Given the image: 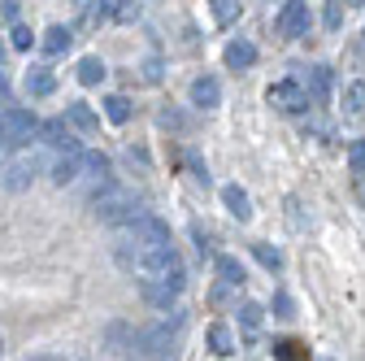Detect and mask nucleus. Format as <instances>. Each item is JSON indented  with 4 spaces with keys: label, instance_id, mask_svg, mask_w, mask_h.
<instances>
[{
    "label": "nucleus",
    "instance_id": "f257e3e1",
    "mask_svg": "<svg viewBox=\"0 0 365 361\" xmlns=\"http://www.w3.org/2000/svg\"><path fill=\"white\" fill-rule=\"evenodd\" d=\"M113 261L126 270V275H135L140 283H153V279H165V275H174V270H182L174 244H148L140 235H130L126 227L113 231Z\"/></svg>",
    "mask_w": 365,
    "mask_h": 361
},
{
    "label": "nucleus",
    "instance_id": "f03ea898",
    "mask_svg": "<svg viewBox=\"0 0 365 361\" xmlns=\"http://www.w3.org/2000/svg\"><path fill=\"white\" fill-rule=\"evenodd\" d=\"M182 322H187V318H182V309H174V318H170V322L144 331V335H140L144 352H148L153 361H174V352H178V335H182Z\"/></svg>",
    "mask_w": 365,
    "mask_h": 361
},
{
    "label": "nucleus",
    "instance_id": "7ed1b4c3",
    "mask_svg": "<svg viewBox=\"0 0 365 361\" xmlns=\"http://www.w3.org/2000/svg\"><path fill=\"white\" fill-rule=\"evenodd\" d=\"M91 205H96V218H101V222H109V227H126V222H135V218L144 213L130 196H122V192H113V188L96 192V196H91Z\"/></svg>",
    "mask_w": 365,
    "mask_h": 361
},
{
    "label": "nucleus",
    "instance_id": "20e7f679",
    "mask_svg": "<svg viewBox=\"0 0 365 361\" xmlns=\"http://www.w3.org/2000/svg\"><path fill=\"white\" fill-rule=\"evenodd\" d=\"M31 135H35V118L26 109H5V113H0V157L22 148Z\"/></svg>",
    "mask_w": 365,
    "mask_h": 361
},
{
    "label": "nucleus",
    "instance_id": "39448f33",
    "mask_svg": "<svg viewBox=\"0 0 365 361\" xmlns=\"http://www.w3.org/2000/svg\"><path fill=\"white\" fill-rule=\"evenodd\" d=\"M35 174H39V157L18 153L9 161H0V188H5V192H26L35 183Z\"/></svg>",
    "mask_w": 365,
    "mask_h": 361
},
{
    "label": "nucleus",
    "instance_id": "423d86ee",
    "mask_svg": "<svg viewBox=\"0 0 365 361\" xmlns=\"http://www.w3.org/2000/svg\"><path fill=\"white\" fill-rule=\"evenodd\" d=\"M309 5L304 0H283V9H279V18H274V31H279L283 39H300V35H309Z\"/></svg>",
    "mask_w": 365,
    "mask_h": 361
},
{
    "label": "nucleus",
    "instance_id": "0eeeda50",
    "mask_svg": "<svg viewBox=\"0 0 365 361\" xmlns=\"http://www.w3.org/2000/svg\"><path fill=\"white\" fill-rule=\"evenodd\" d=\"M182 283H187V275H182V270H174V275H165V279H153V283H144V300L157 305V309H170V305L178 300Z\"/></svg>",
    "mask_w": 365,
    "mask_h": 361
},
{
    "label": "nucleus",
    "instance_id": "6e6552de",
    "mask_svg": "<svg viewBox=\"0 0 365 361\" xmlns=\"http://www.w3.org/2000/svg\"><path fill=\"white\" fill-rule=\"evenodd\" d=\"M265 96H269V105H279L283 113H300V109H309V96L300 92L296 83H274Z\"/></svg>",
    "mask_w": 365,
    "mask_h": 361
},
{
    "label": "nucleus",
    "instance_id": "1a4fd4ad",
    "mask_svg": "<svg viewBox=\"0 0 365 361\" xmlns=\"http://www.w3.org/2000/svg\"><path fill=\"white\" fill-rule=\"evenodd\" d=\"M78 178H83V183H91L96 192H105V188H109V157H105V153H83Z\"/></svg>",
    "mask_w": 365,
    "mask_h": 361
},
{
    "label": "nucleus",
    "instance_id": "9d476101",
    "mask_svg": "<svg viewBox=\"0 0 365 361\" xmlns=\"http://www.w3.org/2000/svg\"><path fill=\"white\" fill-rule=\"evenodd\" d=\"M39 135H43V144H48V148H57V153H83V148H78V140H74V135L66 131V122H61V118L43 122V126H39Z\"/></svg>",
    "mask_w": 365,
    "mask_h": 361
},
{
    "label": "nucleus",
    "instance_id": "9b49d317",
    "mask_svg": "<svg viewBox=\"0 0 365 361\" xmlns=\"http://www.w3.org/2000/svg\"><path fill=\"white\" fill-rule=\"evenodd\" d=\"M192 105H200V109H217L222 105V83L213 74H200L192 83Z\"/></svg>",
    "mask_w": 365,
    "mask_h": 361
},
{
    "label": "nucleus",
    "instance_id": "f8f14e48",
    "mask_svg": "<svg viewBox=\"0 0 365 361\" xmlns=\"http://www.w3.org/2000/svg\"><path fill=\"white\" fill-rule=\"evenodd\" d=\"M78 170H83V153H61V157L53 161V183H57V188L78 183Z\"/></svg>",
    "mask_w": 365,
    "mask_h": 361
},
{
    "label": "nucleus",
    "instance_id": "ddd939ff",
    "mask_svg": "<svg viewBox=\"0 0 365 361\" xmlns=\"http://www.w3.org/2000/svg\"><path fill=\"white\" fill-rule=\"evenodd\" d=\"M222 205L231 209V218H240V222L252 218V196H248L240 183H226V188H222Z\"/></svg>",
    "mask_w": 365,
    "mask_h": 361
},
{
    "label": "nucleus",
    "instance_id": "4468645a",
    "mask_svg": "<svg viewBox=\"0 0 365 361\" xmlns=\"http://www.w3.org/2000/svg\"><path fill=\"white\" fill-rule=\"evenodd\" d=\"M257 61V44H248V39H231L226 44V66L231 70H248Z\"/></svg>",
    "mask_w": 365,
    "mask_h": 361
},
{
    "label": "nucleus",
    "instance_id": "2eb2a0df",
    "mask_svg": "<svg viewBox=\"0 0 365 361\" xmlns=\"http://www.w3.org/2000/svg\"><path fill=\"white\" fill-rule=\"evenodd\" d=\"M213 265H217V279H222V283H231V288H244V283H248L244 265H240L235 257H226V253H222V257H213Z\"/></svg>",
    "mask_w": 365,
    "mask_h": 361
},
{
    "label": "nucleus",
    "instance_id": "dca6fc26",
    "mask_svg": "<svg viewBox=\"0 0 365 361\" xmlns=\"http://www.w3.org/2000/svg\"><path fill=\"white\" fill-rule=\"evenodd\" d=\"M70 44H74V35H70L66 26H48V31H43V53H48V57L70 53Z\"/></svg>",
    "mask_w": 365,
    "mask_h": 361
},
{
    "label": "nucleus",
    "instance_id": "f3484780",
    "mask_svg": "<svg viewBox=\"0 0 365 361\" xmlns=\"http://www.w3.org/2000/svg\"><path fill=\"white\" fill-rule=\"evenodd\" d=\"M344 113L348 118H365V83L361 78L344 87Z\"/></svg>",
    "mask_w": 365,
    "mask_h": 361
},
{
    "label": "nucleus",
    "instance_id": "a211bd4d",
    "mask_svg": "<svg viewBox=\"0 0 365 361\" xmlns=\"http://www.w3.org/2000/svg\"><path fill=\"white\" fill-rule=\"evenodd\" d=\"M53 87H57L53 70H39V66H35V70L26 74V92H31V96H53Z\"/></svg>",
    "mask_w": 365,
    "mask_h": 361
},
{
    "label": "nucleus",
    "instance_id": "6ab92c4d",
    "mask_svg": "<svg viewBox=\"0 0 365 361\" xmlns=\"http://www.w3.org/2000/svg\"><path fill=\"white\" fill-rule=\"evenodd\" d=\"M209 9H213V22L217 26H231L244 9V0H209Z\"/></svg>",
    "mask_w": 365,
    "mask_h": 361
},
{
    "label": "nucleus",
    "instance_id": "aec40b11",
    "mask_svg": "<svg viewBox=\"0 0 365 361\" xmlns=\"http://www.w3.org/2000/svg\"><path fill=\"white\" fill-rule=\"evenodd\" d=\"M105 74H109V70H105V61H96V57H83V61H78V83H83V87L105 83Z\"/></svg>",
    "mask_w": 365,
    "mask_h": 361
},
{
    "label": "nucleus",
    "instance_id": "412c9836",
    "mask_svg": "<svg viewBox=\"0 0 365 361\" xmlns=\"http://www.w3.org/2000/svg\"><path fill=\"white\" fill-rule=\"evenodd\" d=\"M209 348H213L217 357H226V352H235V335H231V327H222V322H213V327H209Z\"/></svg>",
    "mask_w": 365,
    "mask_h": 361
},
{
    "label": "nucleus",
    "instance_id": "4be33fe9",
    "mask_svg": "<svg viewBox=\"0 0 365 361\" xmlns=\"http://www.w3.org/2000/svg\"><path fill=\"white\" fill-rule=\"evenodd\" d=\"M66 118H70V122H74L78 131H96V126H101V118L91 113L87 105H70V109H66Z\"/></svg>",
    "mask_w": 365,
    "mask_h": 361
},
{
    "label": "nucleus",
    "instance_id": "5701e85b",
    "mask_svg": "<svg viewBox=\"0 0 365 361\" xmlns=\"http://www.w3.org/2000/svg\"><path fill=\"white\" fill-rule=\"evenodd\" d=\"M135 14V0H101L96 18H130Z\"/></svg>",
    "mask_w": 365,
    "mask_h": 361
},
{
    "label": "nucleus",
    "instance_id": "b1692460",
    "mask_svg": "<svg viewBox=\"0 0 365 361\" xmlns=\"http://www.w3.org/2000/svg\"><path fill=\"white\" fill-rule=\"evenodd\" d=\"M252 257H257L265 270H274V275L283 270V253H279V248H269V244H252Z\"/></svg>",
    "mask_w": 365,
    "mask_h": 361
},
{
    "label": "nucleus",
    "instance_id": "393cba45",
    "mask_svg": "<svg viewBox=\"0 0 365 361\" xmlns=\"http://www.w3.org/2000/svg\"><path fill=\"white\" fill-rule=\"evenodd\" d=\"M105 118L118 122V126L130 122V101H126V96H109V101H105Z\"/></svg>",
    "mask_w": 365,
    "mask_h": 361
},
{
    "label": "nucleus",
    "instance_id": "a878e982",
    "mask_svg": "<svg viewBox=\"0 0 365 361\" xmlns=\"http://www.w3.org/2000/svg\"><path fill=\"white\" fill-rule=\"evenodd\" d=\"M327 92H331V70H327V66H317V70H313V96H317V101H327Z\"/></svg>",
    "mask_w": 365,
    "mask_h": 361
},
{
    "label": "nucleus",
    "instance_id": "bb28decb",
    "mask_svg": "<svg viewBox=\"0 0 365 361\" xmlns=\"http://www.w3.org/2000/svg\"><path fill=\"white\" fill-rule=\"evenodd\" d=\"M261 313H265L261 305H244V309H240V322H244V331H261Z\"/></svg>",
    "mask_w": 365,
    "mask_h": 361
},
{
    "label": "nucleus",
    "instance_id": "cd10ccee",
    "mask_svg": "<svg viewBox=\"0 0 365 361\" xmlns=\"http://www.w3.org/2000/svg\"><path fill=\"white\" fill-rule=\"evenodd\" d=\"M348 161H352V174H365V140H352Z\"/></svg>",
    "mask_w": 365,
    "mask_h": 361
},
{
    "label": "nucleus",
    "instance_id": "c85d7f7f",
    "mask_svg": "<svg viewBox=\"0 0 365 361\" xmlns=\"http://www.w3.org/2000/svg\"><path fill=\"white\" fill-rule=\"evenodd\" d=\"M31 44H35V35H31V26H14V49H18V53H26V49H31Z\"/></svg>",
    "mask_w": 365,
    "mask_h": 361
},
{
    "label": "nucleus",
    "instance_id": "c756f323",
    "mask_svg": "<svg viewBox=\"0 0 365 361\" xmlns=\"http://www.w3.org/2000/svg\"><path fill=\"white\" fill-rule=\"evenodd\" d=\"M339 22H344V9H339V0H331V5H327V26L335 31Z\"/></svg>",
    "mask_w": 365,
    "mask_h": 361
},
{
    "label": "nucleus",
    "instance_id": "7c9ffc66",
    "mask_svg": "<svg viewBox=\"0 0 365 361\" xmlns=\"http://www.w3.org/2000/svg\"><path fill=\"white\" fill-rule=\"evenodd\" d=\"M274 309H279V318H292V296L279 292V296H274Z\"/></svg>",
    "mask_w": 365,
    "mask_h": 361
},
{
    "label": "nucleus",
    "instance_id": "2f4dec72",
    "mask_svg": "<svg viewBox=\"0 0 365 361\" xmlns=\"http://www.w3.org/2000/svg\"><path fill=\"white\" fill-rule=\"evenodd\" d=\"M35 361H61V357H35Z\"/></svg>",
    "mask_w": 365,
    "mask_h": 361
}]
</instances>
